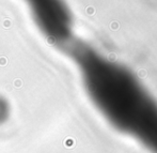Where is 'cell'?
Listing matches in <instances>:
<instances>
[{
    "label": "cell",
    "mask_w": 157,
    "mask_h": 153,
    "mask_svg": "<svg viewBox=\"0 0 157 153\" xmlns=\"http://www.w3.org/2000/svg\"><path fill=\"white\" fill-rule=\"evenodd\" d=\"M42 31L55 41L63 42L71 33V15L62 0H27Z\"/></svg>",
    "instance_id": "cell-1"
},
{
    "label": "cell",
    "mask_w": 157,
    "mask_h": 153,
    "mask_svg": "<svg viewBox=\"0 0 157 153\" xmlns=\"http://www.w3.org/2000/svg\"><path fill=\"white\" fill-rule=\"evenodd\" d=\"M11 103L3 95H0V126L6 124L11 118Z\"/></svg>",
    "instance_id": "cell-2"
}]
</instances>
